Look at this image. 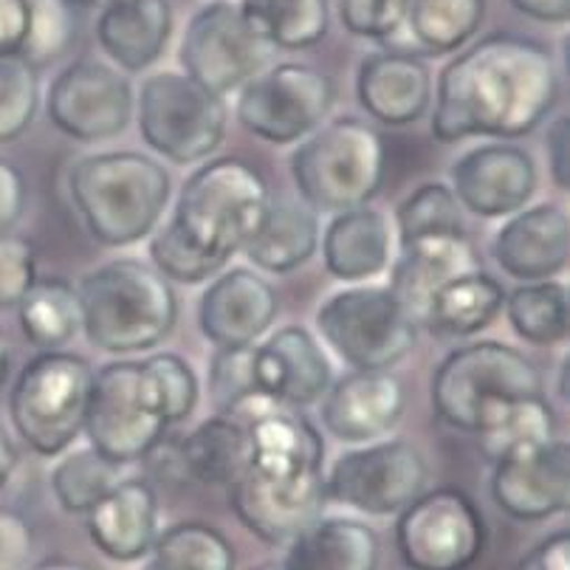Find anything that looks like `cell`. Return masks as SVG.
<instances>
[{
  "instance_id": "cell-1",
  "label": "cell",
  "mask_w": 570,
  "mask_h": 570,
  "mask_svg": "<svg viewBox=\"0 0 570 570\" xmlns=\"http://www.w3.org/2000/svg\"><path fill=\"white\" fill-rule=\"evenodd\" d=\"M559 99L553 55L531 37L492 31L458 51L432 86V136L511 141L534 134Z\"/></svg>"
},
{
  "instance_id": "cell-2",
  "label": "cell",
  "mask_w": 570,
  "mask_h": 570,
  "mask_svg": "<svg viewBox=\"0 0 570 570\" xmlns=\"http://www.w3.org/2000/svg\"><path fill=\"white\" fill-rule=\"evenodd\" d=\"M68 195L99 246L128 249L161 226L173 198V178L156 156L105 150L73 161Z\"/></svg>"
},
{
  "instance_id": "cell-3",
  "label": "cell",
  "mask_w": 570,
  "mask_h": 570,
  "mask_svg": "<svg viewBox=\"0 0 570 570\" xmlns=\"http://www.w3.org/2000/svg\"><path fill=\"white\" fill-rule=\"evenodd\" d=\"M77 297L88 345L121 358L156 351L178 325L176 288L139 257H116L82 274Z\"/></svg>"
},
{
  "instance_id": "cell-4",
  "label": "cell",
  "mask_w": 570,
  "mask_h": 570,
  "mask_svg": "<svg viewBox=\"0 0 570 570\" xmlns=\"http://www.w3.org/2000/svg\"><path fill=\"white\" fill-rule=\"evenodd\" d=\"M384 165L382 134L358 116L325 119L288 156L297 198L316 215L371 204L384 184Z\"/></svg>"
},
{
  "instance_id": "cell-5",
  "label": "cell",
  "mask_w": 570,
  "mask_h": 570,
  "mask_svg": "<svg viewBox=\"0 0 570 570\" xmlns=\"http://www.w3.org/2000/svg\"><path fill=\"white\" fill-rule=\"evenodd\" d=\"M266 178L237 156L207 158L181 184L170 220L195 249L229 266L268 209Z\"/></svg>"
},
{
  "instance_id": "cell-6",
  "label": "cell",
  "mask_w": 570,
  "mask_h": 570,
  "mask_svg": "<svg viewBox=\"0 0 570 570\" xmlns=\"http://www.w3.org/2000/svg\"><path fill=\"white\" fill-rule=\"evenodd\" d=\"M94 367L68 351H40L23 364L9 393V421L40 458H60L82 435Z\"/></svg>"
},
{
  "instance_id": "cell-7",
  "label": "cell",
  "mask_w": 570,
  "mask_h": 570,
  "mask_svg": "<svg viewBox=\"0 0 570 570\" xmlns=\"http://www.w3.org/2000/svg\"><path fill=\"white\" fill-rule=\"evenodd\" d=\"M316 340L351 371H390L413 353L419 322L390 285H347L316 308Z\"/></svg>"
},
{
  "instance_id": "cell-8",
  "label": "cell",
  "mask_w": 570,
  "mask_h": 570,
  "mask_svg": "<svg viewBox=\"0 0 570 570\" xmlns=\"http://www.w3.org/2000/svg\"><path fill=\"white\" fill-rule=\"evenodd\" d=\"M167 430L161 393L145 362L114 358L94 371L82 435L99 455L121 466L139 463L165 443Z\"/></svg>"
},
{
  "instance_id": "cell-9",
  "label": "cell",
  "mask_w": 570,
  "mask_h": 570,
  "mask_svg": "<svg viewBox=\"0 0 570 570\" xmlns=\"http://www.w3.org/2000/svg\"><path fill=\"white\" fill-rule=\"evenodd\" d=\"M136 121L145 145L176 167L204 165L229 130V105L184 71H156L141 82Z\"/></svg>"
},
{
  "instance_id": "cell-10",
  "label": "cell",
  "mask_w": 570,
  "mask_h": 570,
  "mask_svg": "<svg viewBox=\"0 0 570 570\" xmlns=\"http://www.w3.org/2000/svg\"><path fill=\"white\" fill-rule=\"evenodd\" d=\"M546 393V379L534 358L498 340H478L455 347L438 362L430 401L438 419L472 435L478 410L505 395Z\"/></svg>"
},
{
  "instance_id": "cell-11",
  "label": "cell",
  "mask_w": 570,
  "mask_h": 570,
  "mask_svg": "<svg viewBox=\"0 0 570 570\" xmlns=\"http://www.w3.org/2000/svg\"><path fill=\"white\" fill-rule=\"evenodd\" d=\"M395 551L406 570H472L489 540L478 503L463 489H424L395 514Z\"/></svg>"
},
{
  "instance_id": "cell-12",
  "label": "cell",
  "mask_w": 570,
  "mask_h": 570,
  "mask_svg": "<svg viewBox=\"0 0 570 570\" xmlns=\"http://www.w3.org/2000/svg\"><path fill=\"white\" fill-rule=\"evenodd\" d=\"M430 489V463L406 438L358 443L325 466L328 503L364 517H395Z\"/></svg>"
},
{
  "instance_id": "cell-13",
  "label": "cell",
  "mask_w": 570,
  "mask_h": 570,
  "mask_svg": "<svg viewBox=\"0 0 570 570\" xmlns=\"http://www.w3.org/2000/svg\"><path fill=\"white\" fill-rule=\"evenodd\" d=\"M336 105L331 73L308 62H272L237 91L235 116L268 145H297L328 119Z\"/></svg>"
},
{
  "instance_id": "cell-14",
  "label": "cell",
  "mask_w": 570,
  "mask_h": 570,
  "mask_svg": "<svg viewBox=\"0 0 570 570\" xmlns=\"http://www.w3.org/2000/svg\"><path fill=\"white\" fill-rule=\"evenodd\" d=\"M274 55L277 51L255 35L237 3L213 0L189 18L178 62L189 79L226 99L266 71Z\"/></svg>"
},
{
  "instance_id": "cell-15",
  "label": "cell",
  "mask_w": 570,
  "mask_h": 570,
  "mask_svg": "<svg viewBox=\"0 0 570 570\" xmlns=\"http://www.w3.org/2000/svg\"><path fill=\"white\" fill-rule=\"evenodd\" d=\"M136 91L128 73L102 60H73L51 79L46 114L62 136L97 145L130 128Z\"/></svg>"
},
{
  "instance_id": "cell-16",
  "label": "cell",
  "mask_w": 570,
  "mask_h": 570,
  "mask_svg": "<svg viewBox=\"0 0 570 570\" xmlns=\"http://www.w3.org/2000/svg\"><path fill=\"white\" fill-rule=\"evenodd\" d=\"M450 181L463 213L498 220L531 204L540 187V170L534 156L520 145L485 141L452 161Z\"/></svg>"
},
{
  "instance_id": "cell-17",
  "label": "cell",
  "mask_w": 570,
  "mask_h": 570,
  "mask_svg": "<svg viewBox=\"0 0 570 570\" xmlns=\"http://www.w3.org/2000/svg\"><path fill=\"white\" fill-rule=\"evenodd\" d=\"M489 498L514 522H546L568 511L570 450L564 438L494 463Z\"/></svg>"
},
{
  "instance_id": "cell-18",
  "label": "cell",
  "mask_w": 570,
  "mask_h": 570,
  "mask_svg": "<svg viewBox=\"0 0 570 570\" xmlns=\"http://www.w3.org/2000/svg\"><path fill=\"white\" fill-rule=\"evenodd\" d=\"M277 314V288L255 268L232 266L215 274L200 292L195 320L209 345L240 347L257 345L272 331Z\"/></svg>"
},
{
  "instance_id": "cell-19",
  "label": "cell",
  "mask_w": 570,
  "mask_h": 570,
  "mask_svg": "<svg viewBox=\"0 0 570 570\" xmlns=\"http://www.w3.org/2000/svg\"><path fill=\"white\" fill-rule=\"evenodd\" d=\"M229 505L237 522L257 540L266 546H288L303 528L325 514V474L274 480L246 469L229 485Z\"/></svg>"
},
{
  "instance_id": "cell-20",
  "label": "cell",
  "mask_w": 570,
  "mask_h": 570,
  "mask_svg": "<svg viewBox=\"0 0 570 570\" xmlns=\"http://www.w3.org/2000/svg\"><path fill=\"white\" fill-rule=\"evenodd\" d=\"M255 384L272 404L305 410L320 404L334 382V364L305 325H283L255 345Z\"/></svg>"
},
{
  "instance_id": "cell-21",
  "label": "cell",
  "mask_w": 570,
  "mask_h": 570,
  "mask_svg": "<svg viewBox=\"0 0 570 570\" xmlns=\"http://www.w3.org/2000/svg\"><path fill=\"white\" fill-rule=\"evenodd\" d=\"M492 261L517 283L564 274L570 261V220L562 204L540 200L509 215L492 237Z\"/></svg>"
},
{
  "instance_id": "cell-22",
  "label": "cell",
  "mask_w": 570,
  "mask_h": 570,
  "mask_svg": "<svg viewBox=\"0 0 570 570\" xmlns=\"http://www.w3.org/2000/svg\"><path fill=\"white\" fill-rule=\"evenodd\" d=\"M404 384L390 371H351L320 401L322 426L342 443L382 441L404 415Z\"/></svg>"
},
{
  "instance_id": "cell-23",
  "label": "cell",
  "mask_w": 570,
  "mask_h": 570,
  "mask_svg": "<svg viewBox=\"0 0 570 570\" xmlns=\"http://www.w3.org/2000/svg\"><path fill=\"white\" fill-rule=\"evenodd\" d=\"M240 421L249 435V472L274 480L325 474L322 432L299 410L266 401Z\"/></svg>"
},
{
  "instance_id": "cell-24",
  "label": "cell",
  "mask_w": 570,
  "mask_h": 570,
  "mask_svg": "<svg viewBox=\"0 0 570 570\" xmlns=\"http://www.w3.org/2000/svg\"><path fill=\"white\" fill-rule=\"evenodd\" d=\"M356 99L384 128H410L432 108L430 66L406 51H373L356 68Z\"/></svg>"
},
{
  "instance_id": "cell-25",
  "label": "cell",
  "mask_w": 570,
  "mask_h": 570,
  "mask_svg": "<svg viewBox=\"0 0 570 570\" xmlns=\"http://www.w3.org/2000/svg\"><path fill=\"white\" fill-rule=\"evenodd\" d=\"M91 546L116 564H134L161 534L156 489L145 478H121L86 514Z\"/></svg>"
},
{
  "instance_id": "cell-26",
  "label": "cell",
  "mask_w": 570,
  "mask_h": 570,
  "mask_svg": "<svg viewBox=\"0 0 570 570\" xmlns=\"http://www.w3.org/2000/svg\"><path fill=\"white\" fill-rule=\"evenodd\" d=\"M320 249L322 266L334 279L347 285L371 283L393 263V218L373 204L336 213L322 229Z\"/></svg>"
},
{
  "instance_id": "cell-27",
  "label": "cell",
  "mask_w": 570,
  "mask_h": 570,
  "mask_svg": "<svg viewBox=\"0 0 570 570\" xmlns=\"http://www.w3.org/2000/svg\"><path fill=\"white\" fill-rule=\"evenodd\" d=\"M173 29L170 0H114L99 9L97 43L121 73H141L161 60Z\"/></svg>"
},
{
  "instance_id": "cell-28",
  "label": "cell",
  "mask_w": 570,
  "mask_h": 570,
  "mask_svg": "<svg viewBox=\"0 0 570 570\" xmlns=\"http://www.w3.org/2000/svg\"><path fill=\"white\" fill-rule=\"evenodd\" d=\"M480 255L474 249L469 232H450V235H430L399 246V257L390 263L387 285L395 297L410 308L419 322L426 299L443 283L478 272Z\"/></svg>"
},
{
  "instance_id": "cell-29",
  "label": "cell",
  "mask_w": 570,
  "mask_h": 570,
  "mask_svg": "<svg viewBox=\"0 0 570 570\" xmlns=\"http://www.w3.org/2000/svg\"><path fill=\"white\" fill-rule=\"evenodd\" d=\"M382 537L358 517H325L285 546L283 570H379Z\"/></svg>"
},
{
  "instance_id": "cell-30",
  "label": "cell",
  "mask_w": 570,
  "mask_h": 570,
  "mask_svg": "<svg viewBox=\"0 0 570 570\" xmlns=\"http://www.w3.org/2000/svg\"><path fill=\"white\" fill-rule=\"evenodd\" d=\"M472 435L485 461H503L559 438L557 410L546 393L505 395L485 401L478 410Z\"/></svg>"
},
{
  "instance_id": "cell-31",
  "label": "cell",
  "mask_w": 570,
  "mask_h": 570,
  "mask_svg": "<svg viewBox=\"0 0 570 570\" xmlns=\"http://www.w3.org/2000/svg\"><path fill=\"white\" fill-rule=\"evenodd\" d=\"M320 218L299 198L272 195L261 226L240 255L263 274H292L320 249Z\"/></svg>"
},
{
  "instance_id": "cell-32",
  "label": "cell",
  "mask_w": 570,
  "mask_h": 570,
  "mask_svg": "<svg viewBox=\"0 0 570 570\" xmlns=\"http://www.w3.org/2000/svg\"><path fill=\"white\" fill-rule=\"evenodd\" d=\"M505 288L498 277L478 272L443 283L419 314V328L441 340H472L503 314Z\"/></svg>"
},
{
  "instance_id": "cell-33",
  "label": "cell",
  "mask_w": 570,
  "mask_h": 570,
  "mask_svg": "<svg viewBox=\"0 0 570 570\" xmlns=\"http://www.w3.org/2000/svg\"><path fill=\"white\" fill-rule=\"evenodd\" d=\"M485 0H406L404 26L390 49L415 57L455 55L478 35Z\"/></svg>"
},
{
  "instance_id": "cell-34",
  "label": "cell",
  "mask_w": 570,
  "mask_h": 570,
  "mask_svg": "<svg viewBox=\"0 0 570 570\" xmlns=\"http://www.w3.org/2000/svg\"><path fill=\"white\" fill-rule=\"evenodd\" d=\"M181 466L195 483L229 489L249 466V435L235 415L215 413L181 441Z\"/></svg>"
},
{
  "instance_id": "cell-35",
  "label": "cell",
  "mask_w": 570,
  "mask_h": 570,
  "mask_svg": "<svg viewBox=\"0 0 570 570\" xmlns=\"http://www.w3.org/2000/svg\"><path fill=\"white\" fill-rule=\"evenodd\" d=\"M14 311L20 334L37 351H66L73 336L82 334L77 285L62 277H37Z\"/></svg>"
},
{
  "instance_id": "cell-36",
  "label": "cell",
  "mask_w": 570,
  "mask_h": 570,
  "mask_svg": "<svg viewBox=\"0 0 570 570\" xmlns=\"http://www.w3.org/2000/svg\"><path fill=\"white\" fill-rule=\"evenodd\" d=\"M237 7L274 51L314 49L331 29L328 0H240Z\"/></svg>"
},
{
  "instance_id": "cell-37",
  "label": "cell",
  "mask_w": 570,
  "mask_h": 570,
  "mask_svg": "<svg viewBox=\"0 0 570 570\" xmlns=\"http://www.w3.org/2000/svg\"><path fill=\"white\" fill-rule=\"evenodd\" d=\"M237 553L220 528L184 520L165 528L141 559V570H235Z\"/></svg>"
},
{
  "instance_id": "cell-38",
  "label": "cell",
  "mask_w": 570,
  "mask_h": 570,
  "mask_svg": "<svg viewBox=\"0 0 570 570\" xmlns=\"http://www.w3.org/2000/svg\"><path fill=\"white\" fill-rule=\"evenodd\" d=\"M568 285L562 279L520 283L505 294L503 314L511 331L534 347H557L568 342Z\"/></svg>"
},
{
  "instance_id": "cell-39",
  "label": "cell",
  "mask_w": 570,
  "mask_h": 570,
  "mask_svg": "<svg viewBox=\"0 0 570 570\" xmlns=\"http://www.w3.org/2000/svg\"><path fill=\"white\" fill-rule=\"evenodd\" d=\"M125 478L121 463L108 461L94 446L62 452L51 469V494L66 514L86 517Z\"/></svg>"
},
{
  "instance_id": "cell-40",
  "label": "cell",
  "mask_w": 570,
  "mask_h": 570,
  "mask_svg": "<svg viewBox=\"0 0 570 570\" xmlns=\"http://www.w3.org/2000/svg\"><path fill=\"white\" fill-rule=\"evenodd\" d=\"M393 229L399 246L430 235H450V232H466L463 226V207L458 204L450 184L430 181L406 195L395 207Z\"/></svg>"
},
{
  "instance_id": "cell-41",
  "label": "cell",
  "mask_w": 570,
  "mask_h": 570,
  "mask_svg": "<svg viewBox=\"0 0 570 570\" xmlns=\"http://www.w3.org/2000/svg\"><path fill=\"white\" fill-rule=\"evenodd\" d=\"M252 358H255V345L215 347L213 358H209L207 393L218 413L237 419L249 406H255L257 401H263L261 390L255 384Z\"/></svg>"
},
{
  "instance_id": "cell-42",
  "label": "cell",
  "mask_w": 570,
  "mask_h": 570,
  "mask_svg": "<svg viewBox=\"0 0 570 570\" xmlns=\"http://www.w3.org/2000/svg\"><path fill=\"white\" fill-rule=\"evenodd\" d=\"M37 68L20 57H0V145L18 141L40 110Z\"/></svg>"
},
{
  "instance_id": "cell-43",
  "label": "cell",
  "mask_w": 570,
  "mask_h": 570,
  "mask_svg": "<svg viewBox=\"0 0 570 570\" xmlns=\"http://www.w3.org/2000/svg\"><path fill=\"white\" fill-rule=\"evenodd\" d=\"M29 37L20 51V60L35 68L49 66L73 43L77 14H73L71 0H29Z\"/></svg>"
},
{
  "instance_id": "cell-44",
  "label": "cell",
  "mask_w": 570,
  "mask_h": 570,
  "mask_svg": "<svg viewBox=\"0 0 570 570\" xmlns=\"http://www.w3.org/2000/svg\"><path fill=\"white\" fill-rule=\"evenodd\" d=\"M150 266L156 268L158 274L170 283H181V285H200L209 283L218 272H224L226 266H220L218 261L207 257L200 249H195L193 243L170 224L158 226L150 237Z\"/></svg>"
},
{
  "instance_id": "cell-45",
  "label": "cell",
  "mask_w": 570,
  "mask_h": 570,
  "mask_svg": "<svg viewBox=\"0 0 570 570\" xmlns=\"http://www.w3.org/2000/svg\"><path fill=\"white\" fill-rule=\"evenodd\" d=\"M141 362H145V367L156 379V387L161 393V404H165L170 426L193 419L195 406L200 401V382L198 373L193 371V364L184 356H178V353H150Z\"/></svg>"
},
{
  "instance_id": "cell-46",
  "label": "cell",
  "mask_w": 570,
  "mask_h": 570,
  "mask_svg": "<svg viewBox=\"0 0 570 570\" xmlns=\"http://www.w3.org/2000/svg\"><path fill=\"white\" fill-rule=\"evenodd\" d=\"M336 9L345 31L390 49L404 26L406 0H336Z\"/></svg>"
},
{
  "instance_id": "cell-47",
  "label": "cell",
  "mask_w": 570,
  "mask_h": 570,
  "mask_svg": "<svg viewBox=\"0 0 570 570\" xmlns=\"http://www.w3.org/2000/svg\"><path fill=\"white\" fill-rule=\"evenodd\" d=\"M35 283L37 252L29 237L14 232L0 235V311L18 308Z\"/></svg>"
},
{
  "instance_id": "cell-48",
  "label": "cell",
  "mask_w": 570,
  "mask_h": 570,
  "mask_svg": "<svg viewBox=\"0 0 570 570\" xmlns=\"http://www.w3.org/2000/svg\"><path fill=\"white\" fill-rule=\"evenodd\" d=\"M35 528L12 505L0 503V570H26L35 559Z\"/></svg>"
},
{
  "instance_id": "cell-49",
  "label": "cell",
  "mask_w": 570,
  "mask_h": 570,
  "mask_svg": "<svg viewBox=\"0 0 570 570\" xmlns=\"http://www.w3.org/2000/svg\"><path fill=\"white\" fill-rule=\"evenodd\" d=\"M26 200H29V189H26L23 173L9 158L0 156V235H7L20 224Z\"/></svg>"
},
{
  "instance_id": "cell-50",
  "label": "cell",
  "mask_w": 570,
  "mask_h": 570,
  "mask_svg": "<svg viewBox=\"0 0 570 570\" xmlns=\"http://www.w3.org/2000/svg\"><path fill=\"white\" fill-rule=\"evenodd\" d=\"M520 570H570V534L564 528L548 534L522 557Z\"/></svg>"
},
{
  "instance_id": "cell-51",
  "label": "cell",
  "mask_w": 570,
  "mask_h": 570,
  "mask_svg": "<svg viewBox=\"0 0 570 570\" xmlns=\"http://www.w3.org/2000/svg\"><path fill=\"white\" fill-rule=\"evenodd\" d=\"M568 116H559L551 121L546 136V153H548V170H551L553 184L559 189H568Z\"/></svg>"
},
{
  "instance_id": "cell-52",
  "label": "cell",
  "mask_w": 570,
  "mask_h": 570,
  "mask_svg": "<svg viewBox=\"0 0 570 570\" xmlns=\"http://www.w3.org/2000/svg\"><path fill=\"white\" fill-rule=\"evenodd\" d=\"M509 3L537 23L562 26L570 18V0H509Z\"/></svg>"
},
{
  "instance_id": "cell-53",
  "label": "cell",
  "mask_w": 570,
  "mask_h": 570,
  "mask_svg": "<svg viewBox=\"0 0 570 570\" xmlns=\"http://www.w3.org/2000/svg\"><path fill=\"white\" fill-rule=\"evenodd\" d=\"M18 461V446H14L12 435H9V430L3 426V421H0V492H3L9 485V480H12Z\"/></svg>"
},
{
  "instance_id": "cell-54",
  "label": "cell",
  "mask_w": 570,
  "mask_h": 570,
  "mask_svg": "<svg viewBox=\"0 0 570 570\" xmlns=\"http://www.w3.org/2000/svg\"><path fill=\"white\" fill-rule=\"evenodd\" d=\"M26 570H88L86 564L73 562L68 557H49V559H40V562L29 564Z\"/></svg>"
},
{
  "instance_id": "cell-55",
  "label": "cell",
  "mask_w": 570,
  "mask_h": 570,
  "mask_svg": "<svg viewBox=\"0 0 570 570\" xmlns=\"http://www.w3.org/2000/svg\"><path fill=\"white\" fill-rule=\"evenodd\" d=\"M9 376H12V342L0 331V390L9 382Z\"/></svg>"
},
{
  "instance_id": "cell-56",
  "label": "cell",
  "mask_w": 570,
  "mask_h": 570,
  "mask_svg": "<svg viewBox=\"0 0 570 570\" xmlns=\"http://www.w3.org/2000/svg\"><path fill=\"white\" fill-rule=\"evenodd\" d=\"M568 376H570L568 358H562V364H559V399L562 401H568Z\"/></svg>"
},
{
  "instance_id": "cell-57",
  "label": "cell",
  "mask_w": 570,
  "mask_h": 570,
  "mask_svg": "<svg viewBox=\"0 0 570 570\" xmlns=\"http://www.w3.org/2000/svg\"><path fill=\"white\" fill-rule=\"evenodd\" d=\"M79 3H86V7H97V9H105L108 3H114V0H79Z\"/></svg>"
},
{
  "instance_id": "cell-58",
  "label": "cell",
  "mask_w": 570,
  "mask_h": 570,
  "mask_svg": "<svg viewBox=\"0 0 570 570\" xmlns=\"http://www.w3.org/2000/svg\"><path fill=\"white\" fill-rule=\"evenodd\" d=\"M252 570H283V568H279V562H261L257 568H252Z\"/></svg>"
}]
</instances>
